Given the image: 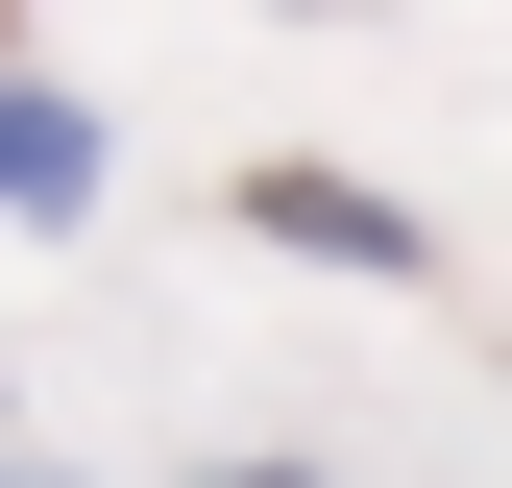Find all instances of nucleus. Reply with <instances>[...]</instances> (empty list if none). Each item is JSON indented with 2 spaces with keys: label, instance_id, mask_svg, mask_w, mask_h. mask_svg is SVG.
Returning a JSON list of instances; mask_svg holds the SVG:
<instances>
[{
  "label": "nucleus",
  "instance_id": "nucleus-4",
  "mask_svg": "<svg viewBox=\"0 0 512 488\" xmlns=\"http://www.w3.org/2000/svg\"><path fill=\"white\" fill-rule=\"evenodd\" d=\"M0 488H49V464H0Z\"/></svg>",
  "mask_w": 512,
  "mask_h": 488
},
{
  "label": "nucleus",
  "instance_id": "nucleus-2",
  "mask_svg": "<svg viewBox=\"0 0 512 488\" xmlns=\"http://www.w3.org/2000/svg\"><path fill=\"white\" fill-rule=\"evenodd\" d=\"M244 220H269V244H317V269H439V244H415L391 196H342V171H269Z\"/></svg>",
  "mask_w": 512,
  "mask_h": 488
},
{
  "label": "nucleus",
  "instance_id": "nucleus-3",
  "mask_svg": "<svg viewBox=\"0 0 512 488\" xmlns=\"http://www.w3.org/2000/svg\"><path fill=\"white\" fill-rule=\"evenodd\" d=\"M220 488H317V464H220Z\"/></svg>",
  "mask_w": 512,
  "mask_h": 488
},
{
  "label": "nucleus",
  "instance_id": "nucleus-1",
  "mask_svg": "<svg viewBox=\"0 0 512 488\" xmlns=\"http://www.w3.org/2000/svg\"><path fill=\"white\" fill-rule=\"evenodd\" d=\"M74 196H98V122L49 74H0V220H74Z\"/></svg>",
  "mask_w": 512,
  "mask_h": 488
}]
</instances>
